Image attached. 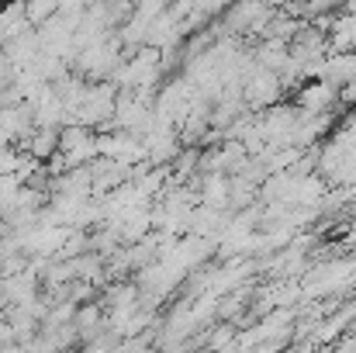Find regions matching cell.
<instances>
[{
  "label": "cell",
  "instance_id": "6da1fadb",
  "mask_svg": "<svg viewBox=\"0 0 356 353\" xmlns=\"http://www.w3.org/2000/svg\"><path fill=\"white\" fill-rule=\"evenodd\" d=\"M298 104H301V111H305V115H322V111H329V108L336 104V87H332V84H325V80L318 77V80H312V84H305V87H301Z\"/></svg>",
  "mask_w": 356,
  "mask_h": 353
}]
</instances>
